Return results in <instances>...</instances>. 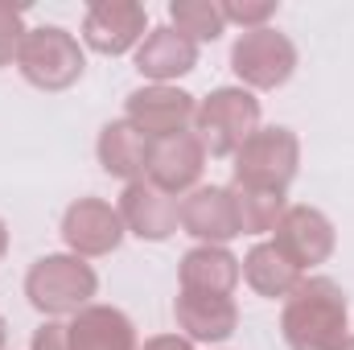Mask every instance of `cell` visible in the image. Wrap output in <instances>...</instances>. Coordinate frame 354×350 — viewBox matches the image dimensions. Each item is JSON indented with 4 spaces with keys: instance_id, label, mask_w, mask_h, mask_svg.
Listing matches in <instances>:
<instances>
[{
    "instance_id": "6da1fadb",
    "label": "cell",
    "mask_w": 354,
    "mask_h": 350,
    "mask_svg": "<svg viewBox=\"0 0 354 350\" xmlns=\"http://www.w3.org/2000/svg\"><path fill=\"white\" fill-rule=\"evenodd\" d=\"M91 288H95V276L75 260H41V268L29 276V293L37 309H71L87 301Z\"/></svg>"
},
{
    "instance_id": "7a4b0ae2",
    "label": "cell",
    "mask_w": 354,
    "mask_h": 350,
    "mask_svg": "<svg viewBox=\"0 0 354 350\" xmlns=\"http://www.w3.org/2000/svg\"><path fill=\"white\" fill-rule=\"evenodd\" d=\"M235 71L248 75L252 83H264V87L284 83L292 71V50L276 33H252L235 46Z\"/></svg>"
},
{
    "instance_id": "3957f363",
    "label": "cell",
    "mask_w": 354,
    "mask_h": 350,
    "mask_svg": "<svg viewBox=\"0 0 354 350\" xmlns=\"http://www.w3.org/2000/svg\"><path fill=\"white\" fill-rule=\"evenodd\" d=\"M256 120V103L252 95H239V91H218L206 107H202V124L210 128V149L214 153H227L239 136H248V124Z\"/></svg>"
},
{
    "instance_id": "277c9868",
    "label": "cell",
    "mask_w": 354,
    "mask_h": 350,
    "mask_svg": "<svg viewBox=\"0 0 354 350\" xmlns=\"http://www.w3.org/2000/svg\"><path fill=\"white\" fill-rule=\"evenodd\" d=\"M136 29H140V12L136 8H120V4H103V8H95L87 21V37L95 50H128L132 46V37H136Z\"/></svg>"
},
{
    "instance_id": "5b68a950",
    "label": "cell",
    "mask_w": 354,
    "mask_h": 350,
    "mask_svg": "<svg viewBox=\"0 0 354 350\" xmlns=\"http://www.w3.org/2000/svg\"><path fill=\"white\" fill-rule=\"evenodd\" d=\"M66 239L79 248H91V252H103V248H115V239H120V227H115V219H111V210H103V206H95V202H83V206H75L71 214H66Z\"/></svg>"
},
{
    "instance_id": "8992f818",
    "label": "cell",
    "mask_w": 354,
    "mask_h": 350,
    "mask_svg": "<svg viewBox=\"0 0 354 350\" xmlns=\"http://www.w3.org/2000/svg\"><path fill=\"white\" fill-rule=\"evenodd\" d=\"M132 116L149 132H177V124L189 116V95L181 91H140L132 95Z\"/></svg>"
},
{
    "instance_id": "52a82bcc",
    "label": "cell",
    "mask_w": 354,
    "mask_h": 350,
    "mask_svg": "<svg viewBox=\"0 0 354 350\" xmlns=\"http://www.w3.org/2000/svg\"><path fill=\"white\" fill-rule=\"evenodd\" d=\"M189 66H194V46L181 42L174 29H157L149 46L140 50V71L149 75H181Z\"/></svg>"
},
{
    "instance_id": "ba28073f",
    "label": "cell",
    "mask_w": 354,
    "mask_h": 350,
    "mask_svg": "<svg viewBox=\"0 0 354 350\" xmlns=\"http://www.w3.org/2000/svg\"><path fill=\"white\" fill-rule=\"evenodd\" d=\"M185 219H189L194 235H214V239H227L239 227V214L231 210V202H227L223 190H202L198 202L185 210Z\"/></svg>"
},
{
    "instance_id": "9c48e42d",
    "label": "cell",
    "mask_w": 354,
    "mask_h": 350,
    "mask_svg": "<svg viewBox=\"0 0 354 350\" xmlns=\"http://www.w3.org/2000/svg\"><path fill=\"white\" fill-rule=\"evenodd\" d=\"M99 153H103V169H111V174H132V169H140V161H145V145L132 140V128H124V124L107 128Z\"/></svg>"
},
{
    "instance_id": "30bf717a",
    "label": "cell",
    "mask_w": 354,
    "mask_h": 350,
    "mask_svg": "<svg viewBox=\"0 0 354 350\" xmlns=\"http://www.w3.org/2000/svg\"><path fill=\"white\" fill-rule=\"evenodd\" d=\"M120 326H124L120 313H103V334H95V322L83 317L75 326V350H128V338L111 342V330H120Z\"/></svg>"
},
{
    "instance_id": "8fae6325",
    "label": "cell",
    "mask_w": 354,
    "mask_h": 350,
    "mask_svg": "<svg viewBox=\"0 0 354 350\" xmlns=\"http://www.w3.org/2000/svg\"><path fill=\"white\" fill-rule=\"evenodd\" d=\"M128 214L136 219V227H140V235H153V239H161V235H169V227H174V206H157V202H136L132 198V190H128Z\"/></svg>"
},
{
    "instance_id": "7c38bea8",
    "label": "cell",
    "mask_w": 354,
    "mask_h": 350,
    "mask_svg": "<svg viewBox=\"0 0 354 350\" xmlns=\"http://www.w3.org/2000/svg\"><path fill=\"white\" fill-rule=\"evenodd\" d=\"M157 157H169V161H174V140L161 145ZM194 174H198V149H194L189 140H177V165L174 169H165V174H157V177H165V185H185Z\"/></svg>"
},
{
    "instance_id": "4fadbf2b",
    "label": "cell",
    "mask_w": 354,
    "mask_h": 350,
    "mask_svg": "<svg viewBox=\"0 0 354 350\" xmlns=\"http://www.w3.org/2000/svg\"><path fill=\"white\" fill-rule=\"evenodd\" d=\"M174 17L177 21H189L198 37H214L218 25H223V17H218L214 8H185V4H181V8H174Z\"/></svg>"
}]
</instances>
